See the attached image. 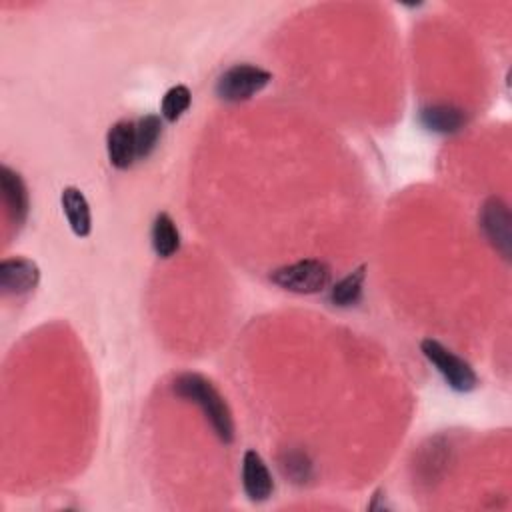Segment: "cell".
Wrapping results in <instances>:
<instances>
[{
    "label": "cell",
    "mask_w": 512,
    "mask_h": 512,
    "mask_svg": "<svg viewBox=\"0 0 512 512\" xmlns=\"http://www.w3.org/2000/svg\"><path fill=\"white\" fill-rule=\"evenodd\" d=\"M172 390L178 398L194 402L204 412L220 442L230 444L234 440L232 412L222 394L214 388V384L208 378L196 372H184L174 378Z\"/></svg>",
    "instance_id": "1"
},
{
    "label": "cell",
    "mask_w": 512,
    "mask_h": 512,
    "mask_svg": "<svg viewBox=\"0 0 512 512\" xmlns=\"http://www.w3.org/2000/svg\"><path fill=\"white\" fill-rule=\"evenodd\" d=\"M330 266L316 258H304L270 272V282L294 294H316L330 284Z\"/></svg>",
    "instance_id": "2"
},
{
    "label": "cell",
    "mask_w": 512,
    "mask_h": 512,
    "mask_svg": "<svg viewBox=\"0 0 512 512\" xmlns=\"http://www.w3.org/2000/svg\"><path fill=\"white\" fill-rule=\"evenodd\" d=\"M420 350L454 392H472L478 386V374L474 368L438 340H422Z\"/></svg>",
    "instance_id": "3"
},
{
    "label": "cell",
    "mask_w": 512,
    "mask_h": 512,
    "mask_svg": "<svg viewBox=\"0 0 512 512\" xmlns=\"http://www.w3.org/2000/svg\"><path fill=\"white\" fill-rule=\"evenodd\" d=\"M272 74L256 64H234L216 80V96L224 102H244L268 86Z\"/></svg>",
    "instance_id": "4"
},
{
    "label": "cell",
    "mask_w": 512,
    "mask_h": 512,
    "mask_svg": "<svg viewBox=\"0 0 512 512\" xmlns=\"http://www.w3.org/2000/svg\"><path fill=\"white\" fill-rule=\"evenodd\" d=\"M480 228L488 242L508 260L512 244V216L502 198H488L480 210Z\"/></svg>",
    "instance_id": "5"
},
{
    "label": "cell",
    "mask_w": 512,
    "mask_h": 512,
    "mask_svg": "<svg viewBox=\"0 0 512 512\" xmlns=\"http://www.w3.org/2000/svg\"><path fill=\"white\" fill-rule=\"evenodd\" d=\"M40 282V268L28 258H4L0 262V290L6 296L32 292Z\"/></svg>",
    "instance_id": "6"
},
{
    "label": "cell",
    "mask_w": 512,
    "mask_h": 512,
    "mask_svg": "<svg viewBox=\"0 0 512 512\" xmlns=\"http://www.w3.org/2000/svg\"><path fill=\"white\" fill-rule=\"evenodd\" d=\"M242 488L252 502H264L274 492L272 474L256 450H246L242 456Z\"/></svg>",
    "instance_id": "7"
},
{
    "label": "cell",
    "mask_w": 512,
    "mask_h": 512,
    "mask_svg": "<svg viewBox=\"0 0 512 512\" xmlns=\"http://www.w3.org/2000/svg\"><path fill=\"white\" fill-rule=\"evenodd\" d=\"M106 152L114 168L126 170L136 160V124L118 120L106 134Z\"/></svg>",
    "instance_id": "8"
},
{
    "label": "cell",
    "mask_w": 512,
    "mask_h": 512,
    "mask_svg": "<svg viewBox=\"0 0 512 512\" xmlns=\"http://www.w3.org/2000/svg\"><path fill=\"white\" fill-rule=\"evenodd\" d=\"M0 190H2L4 206L8 210L10 220L16 226H22L28 216V210H30L28 190H26L22 176L6 164L0 168Z\"/></svg>",
    "instance_id": "9"
},
{
    "label": "cell",
    "mask_w": 512,
    "mask_h": 512,
    "mask_svg": "<svg viewBox=\"0 0 512 512\" xmlns=\"http://www.w3.org/2000/svg\"><path fill=\"white\" fill-rule=\"evenodd\" d=\"M466 120V112L454 104H430L420 110V122L430 132L452 134L464 128Z\"/></svg>",
    "instance_id": "10"
},
{
    "label": "cell",
    "mask_w": 512,
    "mask_h": 512,
    "mask_svg": "<svg viewBox=\"0 0 512 512\" xmlns=\"http://www.w3.org/2000/svg\"><path fill=\"white\" fill-rule=\"evenodd\" d=\"M60 202H62V212H64L72 232L80 238L88 236L92 230V216H90V206H88L86 196L78 188L66 186L62 190Z\"/></svg>",
    "instance_id": "11"
},
{
    "label": "cell",
    "mask_w": 512,
    "mask_h": 512,
    "mask_svg": "<svg viewBox=\"0 0 512 512\" xmlns=\"http://www.w3.org/2000/svg\"><path fill=\"white\" fill-rule=\"evenodd\" d=\"M364 280H366V266L362 264L352 272H348L330 288V302L338 308H348L358 304L362 298Z\"/></svg>",
    "instance_id": "12"
},
{
    "label": "cell",
    "mask_w": 512,
    "mask_h": 512,
    "mask_svg": "<svg viewBox=\"0 0 512 512\" xmlns=\"http://www.w3.org/2000/svg\"><path fill=\"white\" fill-rule=\"evenodd\" d=\"M152 248L160 258H170L180 248L178 228L166 212H160L152 222Z\"/></svg>",
    "instance_id": "13"
},
{
    "label": "cell",
    "mask_w": 512,
    "mask_h": 512,
    "mask_svg": "<svg viewBox=\"0 0 512 512\" xmlns=\"http://www.w3.org/2000/svg\"><path fill=\"white\" fill-rule=\"evenodd\" d=\"M162 120L156 114H146L136 122V158H148L162 136Z\"/></svg>",
    "instance_id": "14"
},
{
    "label": "cell",
    "mask_w": 512,
    "mask_h": 512,
    "mask_svg": "<svg viewBox=\"0 0 512 512\" xmlns=\"http://www.w3.org/2000/svg\"><path fill=\"white\" fill-rule=\"evenodd\" d=\"M190 102H192V94H190L188 86L176 84V86L168 88L166 94L162 96L160 114L166 122H176L190 108Z\"/></svg>",
    "instance_id": "15"
},
{
    "label": "cell",
    "mask_w": 512,
    "mask_h": 512,
    "mask_svg": "<svg viewBox=\"0 0 512 512\" xmlns=\"http://www.w3.org/2000/svg\"><path fill=\"white\" fill-rule=\"evenodd\" d=\"M280 468L284 476H288L296 484H304L312 476V462L300 450H290L280 456Z\"/></svg>",
    "instance_id": "16"
}]
</instances>
